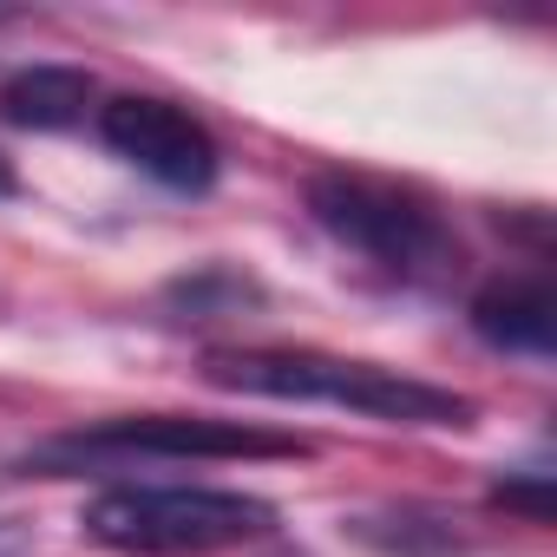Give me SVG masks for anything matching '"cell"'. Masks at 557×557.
I'll use <instances>...</instances> for the list:
<instances>
[{
	"label": "cell",
	"instance_id": "6da1fadb",
	"mask_svg": "<svg viewBox=\"0 0 557 557\" xmlns=\"http://www.w3.org/2000/svg\"><path fill=\"white\" fill-rule=\"evenodd\" d=\"M203 374L230 394L256 400H302V407H342L381 426H472V400L433 381H413L381 361L322 355V348H216Z\"/></svg>",
	"mask_w": 557,
	"mask_h": 557
},
{
	"label": "cell",
	"instance_id": "7a4b0ae2",
	"mask_svg": "<svg viewBox=\"0 0 557 557\" xmlns=\"http://www.w3.org/2000/svg\"><path fill=\"white\" fill-rule=\"evenodd\" d=\"M79 531L119 557H210L275 531V505L223 485H112L79 511Z\"/></svg>",
	"mask_w": 557,
	"mask_h": 557
},
{
	"label": "cell",
	"instance_id": "3957f363",
	"mask_svg": "<svg viewBox=\"0 0 557 557\" xmlns=\"http://www.w3.org/2000/svg\"><path fill=\"white\" fill-rule=\"evenodd\" d=\"M302 433H275L256 420H210V413H125L106 426H73L60 440H40L21 472L34 479H86V472H125L151 459H302Z\"/></svg>",
	"mask_w": 557,
	"mask_h": 557
},
{
	"label": "cell",
	"instance_id": "277c9868",
	"mask_svg": "<svg viewBox=\"0 0 557 557\" xmlns=\"http://www.w3.org/2000/svg\"><path fill=\"white\" fill-rule=\"evenodd\" d=\"M309 216L342 249L387 269L394 283H440V275L459 269L453 223L413 184L368 177V171H322V177H309Z\"/></svg>",
	"mask_w": 557,
	"mask_h": 557
},
{
	"label": "cell",
	"instance_id": "5b68a950",
	"mask_svg": "<svg viewBox=\"0 0 557 557\" xmlns=\"http://www.w3.org/2000/svg\"><path fill=\"white\" fill-rule=\"evenodd\" d=\"M92 119H99V138H106L125 164H138L151 184H164V190L203 197V190L216 184V171H223V151H216L210 125L190 119V112L171 106V99L119 92V99H106Z\"/></svg>",
	"mask_w": 557,
	"mask_h": 557
},
{
	"label": "cell",
	"instance_id": "8992f818",
	"mask_svg": "<svg viewBox=\"0 0 557 557\" xmlns=\"http://www.w3.org/2000/svg\"><path fill=\"white\" fill-rule=\"evenodd\" d=\"M472 329L485 348L498 355H531L544 361L557 342V302L544 275H505V283H485L472 296Z\"/></svg>",
	"mask_w": 557,
	"mask_h": 557
},
{
	"label": "cell",
	"instance_id": "52a82bcc",
	"mask_svg": "<svg viewBox=\"0 0 557 557\" xmlns=\"http://www.w3.org/2000/svg\"><path fill=\"white\" fill-rule=\"evenodd\" d=\"M99 112V79L79 66H21L0 79V119L21 132H66Z\"/></svg>",
	"mask_w": 557,
	"mask_h": 557
},
{
	"label": "cell",
	"instance_id": "ba28073f",
	"mask_svg": "<svg viewBox=\"0 0 557 557\" xmlns=\"http://www.w3.org/2000/svg\"><path fill=\"white\" fill-rule=\"evenodd\" d=\"M348 531L387 557H453L459 550V531L426 518V511H361Z\"/></svg>",
	"mask_w": 557,
	"mask_h": 557
},
{
	"label": "cell",
	"instance_id": "9c48e42d",
	"mask_svg": "<svg viewBox=\"0 0 557 557\" xmlns=\"http://www.w3.org/2000/svg\"><path fill=\"white\" fill-rule=\"evenodd\" d=\"M492 505L524 511L531 524H550V472H531V479H498V485H492Z\"/></svg>",
	"mask_w": 557,
	"mask_h": 557
},
{
	"label": "cell",
	"instance_id": "30bf717a",
	"mask_svg": "<svg viewBox=\"0 0 557 557\" xmlns=\"http://www.w3.org/2000/svg\"><path fill=\"white\" fill-rule=\"evenodd\" d=\"M14 190H21V177H14V164H8V158H0V197H14Z\"/></svg>",
	"mask_w": 557,
	"mask_h": 557
},
{
	"label": "cell",
	"instance_id": "8fae6325",
	"mask_svg": "<svg viewBox=\"0 0 557 557\" xmlns=\"http://www.w3.org/2000/svg\"><path fill=\"white\" fill-rule=\"evenodd\" d=\"M0 21H8V14H0Z\"/></svg>",
	"mask_w": 557,
	"mask_h": 557
}]
</instances>
